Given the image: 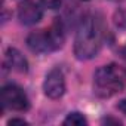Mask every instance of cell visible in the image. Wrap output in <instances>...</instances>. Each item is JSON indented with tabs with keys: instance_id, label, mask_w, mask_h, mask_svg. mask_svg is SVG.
<instances>
[{
	"instance_id": "1",
	"label": "cell",
	"mask_w": 126,
	"mask_h": 126,
	"mask_svg": "<svg viewBox=\"0 0 126 126\" xmlns=\"http://www.w3.org/2000/svg\"><path fill=\"white\" fill-rule=\"evenodd\" d=\"M104 39L102 22L98 16H86L77 30L74 39V55L79 59H91L94 58L101 46Z\"/></svg>"
},
{
	"instance_id": "2",
	"label": "cell",
	"mask_w": 126,
	"mask_h": 126,
	"mask_svg": "<svg viewBox=\"0 0 126 126\" xmlns=\"http://www.w3.org/2000/svg\"><path fill=\"white\" fill-rule=\"evenodd\" d=\"M126 85V70L117 64L98 68L94 74V91L99 98H111L123 91Z\"/></svg>"
},
{
	"instance_id": "3",
	"label": "cell",
	"mask_w": 126,
	"mask_h": 126,
	"mask_svg": "<svg viewBox=\"0 0 126 126\" xmlns=\"http://www.w3.org/2000/svg\"><path fill=\"white\" fill-rule=\"evenodd\" d=\"M64 28L61 22H55L49 28L31 33L27 37V46L36 53H49L59 49L64 43Z\"/></svg>"
},
{
	"instance_id": "4",
	"label": "cell",
	"mask_w": 126,
	"mask_h": 126,
	"mask_svg": "<svg viewBox=\"0 0 126 126\" xmlns=\"http://www.w3.org/2000/svg\"><path fill=\"white\" fill-rule=\"evenodd\" d=\"M0 98H2V105L8 110L25 111L30 107V101H28L25 92L16 85L3 86L2 92H0Z\"/></svg>"
},
{
	"instance_id": "5",
	"label": "cell",
	"mask_w": 126,
	"mask_h": 126,
	"mask_svg": "<svg viewBox=\"0 0 126 126\" xmlns=\"http://www.w3.org/2000/svg\"><path fill=\"white\" fill-rule=\"evenodd\" d=\"M43 91L45 95L52 99H58L65 94V79L61 70L53 68L46 74V79L43 82Z\"/></svg>"
},
{
	"instance_id": "6",
	"label": "cell",
	"mask_w": 126,
	"mask_h": 126,
	"mask_svg": "<svg viewBox=\"0 0 126 126\" xmlns=\"http://www.w3.org/2000/svg\"><path fill=\"white\" fill-rule=\"evenodd\" d=\"M43 16L42 8L33 0H22L18 6V18L25 25L37 24Z\"/></svg>"
},
{
	"instance_id": "7",
	"label": "cell",
	"mask_w": 126,
	"mask_h": 126,
	"mask_svg": "<svg viewBox=\"0 0 126 126\" xmlns=\"http://www.w3.org/2000/svg\"><path fill=\"white\" fill-rule=\"evenodd\" d=\"M5 65L16 73H25L28 70V64H27V59L24 58V55L18 50V49H8L6 55H5Z\"/></svg>"
},
{
	"instance_id": "8",
	"label": "cell",
	"mask_w": 126,
	"mask_h": 126,
	"mask_svg": "<svg viewBox=\"0 0 126 126\" xmlns=\"http://www.w3.org/2000/svg\"><path fill=\"white\" fill-rule=\"evenodd\" d=\"M88 120L85 119V116L82 113H70L65 120H64V125H71V126H82V125H86Z\"/></svg>"
},
{
	"instance_id": "9",
	"label": "cell",
	"mask_w": 126,
	"mask_h": 126,
	"mask_svg": "<svg viewBox=\"0 0 126 126\" xmlns=\"http://www.w3.org/2000/svg\"><path fill=\"white\" fill-rule=\"evenodd\" d=\"M42 3L49 9H58L62 3V0H42Z\"/></svg>"
},
{
	"instance_id": "10",
	"label": "cell",
	"mask_w": 126,
	"mask_h": 126,
	"mask_svg": "<svg viewBox=\"0 0 126 126\" xmlns=\"http://www.w3.org/2000/svg\"><path fill=\"white\" fill-rule=\"evenodd\" d=\"M27 125V122L24 120V119H12V120H9V125Z\"/></svg>"
},
{
	"instance_id": "11",
	"label": "cell",
	"mask_w": 126,
	"mask_h": 126,
	"mask_svg": "<svg viewBox=\"0 0 126 126\" xmlns=\"http://www.w3.org/2000/svg\"><path fill=\"white\" fill-rule=\"evenodd\" d=\"M119 108H120V110H123V113L126 114V101H122V102L119 104Z\"/></svg>"
},
{
	"instance_id": "12",
	"label": "cell",
	"mask_w": 126,
	"mask_h": 126,
	"mask_svg": "<svg viewBox=\"0 0 126 126\" xmlns=\"http://www.w3.org/2000/svg\"><path fill=\"white\" fill-rule=\"evenodd\" d=\"M120 53H122V58H123V59L126 61V45H125V46L122 47V50H120Z\"/></svg>"
},
{
	"instance_id": "13",
	"label": "cell",
	"mask_w": 126,
	"mask_h": 126,
	"mask_svg": "<svg viewBox=\"0 0 126 126\" xmlns=\"http://www.w3.org/2000/svg\"><path fill=\"white\" fill-rule=\"evenodd\" d=\"M113 2H126V0H113Z\"/></svg>"
},
{
	"instance_id": "14",
	"label": "cell",
	"mask_w": 126,
	"mask_h": 126,
	"mask_svg": "<svg viewBox=\"0 0 126 126\" xmlns=\"http://www.w3.org/2000/svg\"><path fill=\"white\" fill-rule=\"evenodd\" d=\"M83 2H86V0H83Z\"/></svg>"
}]
</instances>
